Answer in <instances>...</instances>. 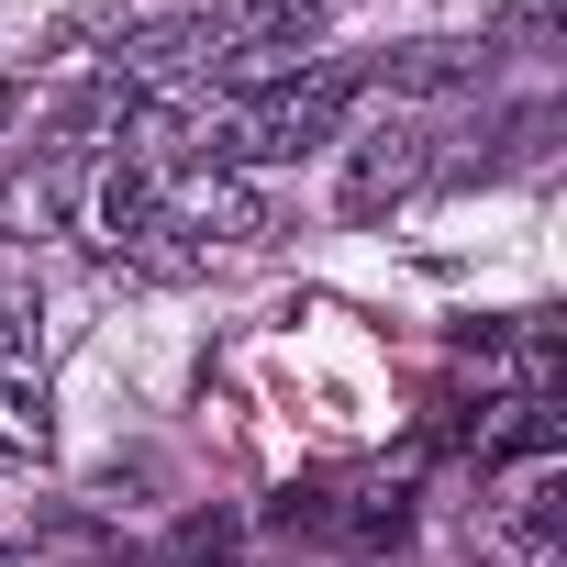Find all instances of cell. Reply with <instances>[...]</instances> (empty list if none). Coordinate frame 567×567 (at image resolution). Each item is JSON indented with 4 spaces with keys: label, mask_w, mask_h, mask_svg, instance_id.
I'll list each match as a JSON object with an SVG mask.
<instances>
[{
    "label": "cell",
    "mask_w": 567,
    "mask_h": 567,
    "mask_svg": "<svg viewBox=\"0 0 567 567\" xmlns=\"http://www.w3.org/2000/svg\"><path fill=\"white\" fill-rule=\"evenodd\" d=\"M556 12H567V0H501V12H489V56H545L556 45Z\"/></svg>",
    "instance_id": "8992f818"
},
{
    "label": "cell",
    "mask_w": 567,
    "mask_h": 567,
    "mask_svg": "<svg viewBox=\"0 0 567 567\" xmlns=\"http://www.w3.org/2000/svg\"><path fill=\"white\" fill-rule=\"evenodd\" d=\"M346 101H357V79H267L256 101H234V112H212L200 123V156L234 178V167H290V156H323L334 134H346Z\"/></svg>",
    "instance_id": "6da1fadb"
},
{
    "label": "cell",
    "mask_w": 567,
    "mask_h": 567,
    "mask_svg": "<svg viewBox=\"0 0 567 567\" xmlns=\"http://www.w3.org/2000/svg\"><path fill=\"white\" fill-rule=\"evenodd\" d=\"M0 123H23V90H0Z\"/></svg>",
    "instance_id": "9c48e42d"
},
{
    "label": "cell",
    "mask_w": 567,
    "mask_h": 567,
    "mask_svg": "<svg viewBox=\"0 0 567 567\" xmlns=\"http://www.w3.org/2000/svg\"><path fill=\"white\" fill-rule=\"evenodd\" d=\"M0 379H34V290H0Z\"/></svg>",
    "instance_id": "ba28073f"
},
{
    "label": "cell",
    "mask_w": 567,
    "mask_h": 567,
    "mask_svg": "<svg viewBox=\"0 0 567 567\" xmlns=\"http://www.w3.org/2000/svg\"><path fill=\"white\" fill-rule=\"evenodd\" d=\"M0 456H12V467L45 456V390L34 379H0Z\"/></svg>",
    "instance_id": "52a82bcc"
},
{
    "label": "cell",
    "mask_w": 567,
    "mask_h": 567,
    "mask_svg": "<svg viewBox=\"0 0 567 567\" xmlns=\"http://www.w3.org/2000/svg\"><path fill=\"white\" fill-rule=\"evenodd\" d=\"M423 145H434L423 123H368V134L346 145V212L368 223V212H390V200H412V189H423V167H434Z\"/></svg>",
    "instance_id": "7a4b0ae2"
},
{
    "label": "cell",
    "mask_w": 567,
    "mask_h": 567,
    "mask_svg": "<svg viewBox=\"0 0 567 567\" xmlns=\"http://www.w3.org/2000/svg\"><path fill=\"white\" fill-rule=\"evenodd\" d=\"M334 12V0H212L200 34H212V68L223 56H301V34Z\"/></svg>",
    "instance_id": "3957f363"
},
{
    "label": "cell",
    "mask_w": 567,
    "mask_h": 567,
    "mask_svg": "<svg viewBox=\"0 0 567 567\" xmlns=\"http://www.w3.org/2000/svg\"><path fill=\"white\" fill-rule=\"evenodd\" d=\"M478 68H489V45H456V34H434V45H401V56H379V90H401V101H445V90H478Z\"/></svg>",
    "instance_id": "5b68a950"
},
{
    "label": "cell",
    "mask_w": 567,
    "mask_h": 567,
    "mask_svg": "<svg viewBox=\"0 0 567 567\" xmlns=\"http://www.w3.org/2000/svg\"><path fill=\"white\" fill-rule=\"evenodd\" d=\"M167 223H178V234H212V245H267V234H278V212H267L245 178H223V167H212L189 200H167Z\"/></svg>",
    "instance_id": "277c9868"
}]
</instances>
